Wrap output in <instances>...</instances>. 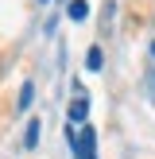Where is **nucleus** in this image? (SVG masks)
I'll list each match as a JSON object with an SVG mask.
<instances>
[{
	"label": "nucleus",
	"mask_w": 155,
	"mask_h": 159,
	"mask_svg": "<svg viewBox=\"0 0 155 159\" xmlns=\"http://www.w3.org/2000/svg\"><path fill=\"white\" fill-rule=\"evenodd\" d=\"M74 144V155L78 159H93V144H97V136H93V128H82V136L70 140Z\"/></svg>",
	"instance_id": "obj_1"
},
{
	"label": "nucleus",
	"mask_w": 155,
	"mask_h": 159,
	"mask_svg": "<svg viewBox=\"0 0 155 159\" xmlns=\"http://www.w3.org/2000/svg\"><path fill=\"white\" fill-rule=\"evenodd\" d=\"M85 113H89V101H85V93H78L70 101V120H85Z\"/></svg>",
	"instance_id": "obj_2"
},
{
	"label": "nucleus",
	"mask_w": 155,
	"mask_h": 159,
	"mask_svg": "<svg viewBox=\"0 0 155 159\" xmlns=\"http://www.w3.org/2000/svg\"><path fill=\"white\" fill-rule=\"evenodd\" d=\"M70 20H85V16H89V4H85V0H70Z\"/></svg>",
	"instance_id": "obj_3"
},
{
	"label": "nucleus",
	"mask_w": 155,
	"mask_h": 159,
	"mask_svg": "<svg viewBox=\"0 0 155 159\" xmlns=\"http://www.w3.org/2000/svg\"><path fill=\"white\" fill-rule=\"evenodd\" d=\"M23 144H27V148H35V144H39V120H31V124H27V136H23Z\"/></svg>",
	"instance_id": "obj_4"
},
{
	"label": "nucleus",
	"mask_w": 155,
	"mask_h": 159,
	"mask_svg": "<svg viewBox=\"0 0 155 159\" xmlns=\"http://www.w3.org/2000/svg\"><path fill=\"white\" fill-rule=\"evenodd\" d=\"M85 66H89V70H101V47H93V51H89V58H85Z\"/></svg>",
	"instance_id": "obj_5"
},
{
	"label": "nucleus",
	"mask_w": 155,
	"mask_h": 159,
	"mask_svg": "<svg viewBox=\"0 0 155 159\" xmlns=\"http://www.w3.org/2000/svg\"><path fill=\"white\" fill-rule=\"evenodd\" d=\"M31 93H35L31 85H23V89H20V109H27V105H31Z\"/></svg>",
	"instance_id": "obj_6"
},
{
	"label": "nucleus",
	"mask_w": 155,
	"mask_h": 159,
	"mask_svg": "<svg viewBox=\"0 0 155 159\" xmlns=\"http://www.w3.org/2000/svg\"><path fill=\"white\" fill-rule=\"evenodd\" d=\"M151 54H155V43H151Z\"/></svg>",
	"instance_id": "obj_7"
}]
</instances>
